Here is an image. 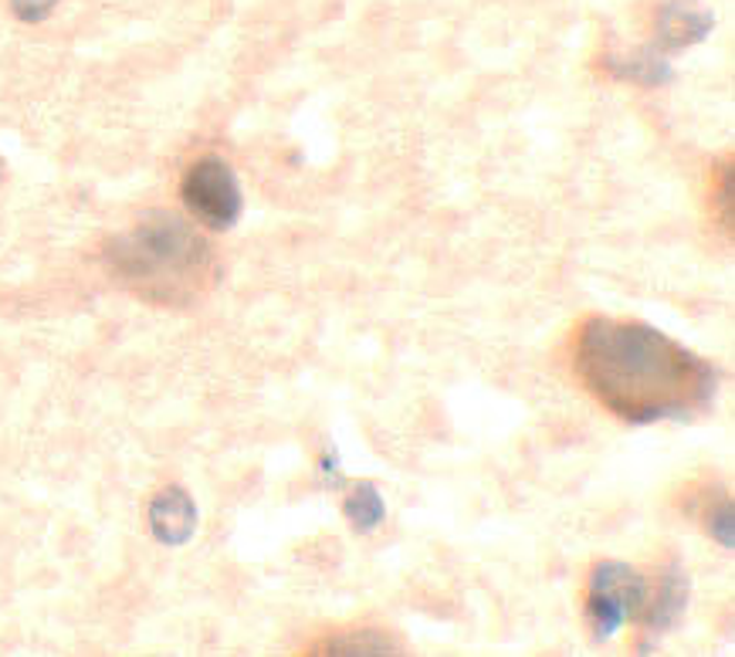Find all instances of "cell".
<instances>
[{
    "label": "cell",
    "instance_id": "cell-1",
    "mask_svg": "<svg viewBox=\"0 0 735 657\" xmlns=\"http://www.w3.org/2000/svg\"><path fill=\"white\" fill-rule=\"evenodd\" d=\"M573 367L583 387L627 424H657L705 410L715 370L698 352L634 319L593 316L576 332Z\"/></svg>",
    "mask_w": 735,
    "mask_h": 657
},
{
    "label": "cell",
    "instance_id": "cell-2",
    "mask_svg": "<svg viewBox=\"0 0 735 657\" xmlns=\"http://www.w3.org/2000/svg\"><path fill=\"white\" fill-rule=\"evenodd\" d=\"M109 268L146 298H191L204 288L211 248L173 214H153L119 234L105 251Z\"/></svg>",
    "mask_w": 735,
    "mask_h": 657
},
{
    "label": "cell",
    "instance_id": "cell-3",
    "mask_svg": "<svg viewBox=\"0 0 735 657\" xmlns=\"http://www.w3.org/2000/svg\"><path fill=\"white\" fill-rule=\"evenodd\" d=\"M647 596H651V586L637 569L624 563H600L590 576V600H586L593 637L596 640L614 637L624 620L644 610Z\"/></svg>",
    "mask_w": 735,
    "mask_h": 657
},
{
    "label": "cell",
    "instance_id": "cell-4",
    "mask_svg": "<svg viewBox=\"0 0 735 657\" xmlns=\"http://www.w3.org/2000/svg\"><path fill=\"white\" fill-rule=\"evenodd\" d=\"M183 204L211 230H231L244 211V197L227 160L201 156L183 176Z\"/></svg>",
    "mask_w": 735,
    "mask_h": 657
},
{
    "label": "cell",
    "instance_id": "cell-5",
    "mask_svg": "<svg viewBox=\"0 0 735 657\" xmlns=\"http://www.w3.org/2000/svg\"><path fill=\"white\" fill-rule=\"evenodd\" d=\"M150 532H153V540L163 543V546L191 543V535L197 532V505H194V499L183 489H176V485L156 492L153 502H150Z\"/></svg>",
    "mask_w": 735,
    "mask_h": 657
},
{
    "label": "cell",
    "instance_id": "cell-6",
    "mask_svg": "<svg viewBox=\"0 0 735 657\" xmlns=\"http://www.w3.org/2000/svg\"><path fill=\"white\" fill-rule=\"evenodd\" d=\"M712 11L698 8L695 0H671L657 14V44L664 51H682L712 34Z\"/></svg>",
    "mask_w": 735,
    "mask_h": 657
},
{
    "label": "cell",
    "instance_id": "cell-7",
    "mask_svg": "<svg viewBox=\"0 0 735 657\" xmlns=\"http://www.w3.org/2000/svg\"><path fill=\"white\" fill-rule=\"evenodd\" d=\"M651 600V596H647ZM685 600H688V579L682 569H667L661 576V586H657V596L651 600V610H647V627L654 630H667L675 624L685 610Z\"/></svg>",
    "mask_w": 735,
    "mask_h": 657
},
{
    "label": "cell",
    "instance_id": "cell-8",
    "mask_svg": "<svg viewBox=\"0 0 735 657\" xmlns=\"http://www.w3.org/2000/svg\"><path fill=\"white\" fill-rule=\"evenodd\" d=\"M610 72L621 75V79H631V82H641V85H664L671 79L667 54H661V51L627 54L624 62H610Z\"/></svg>",
    "mask_w": 735,
    "mask_h": 657
},
{
    "label": "cell",
    "instance_id": "cell-9",
    "mask_svg": "<svg viewBox=\"0 0 735 657\" xmlns=\"http://www.w3.org/2000/svg\"><path fill=\"white\" fill-rule=\"evenodd\" d=\"M387 515V505H384V495L377 492V485L363 482L353 489V495L346 499V519L356 532H374Z\"/></svg>",
    "mask_w": 735,
    "mask_h": 657
},
{
    "label": "cell",
    "instance_id": "cell-10",
    "mask_svg": "<svg viewBox=\"0 0 735 657\" xmlns=\"http://www.w3.org/2000/svg\"><path fill=\"white\" fill-rule=\"evenodd\" d=\"M323 654H397L394 640H387L384 634H374V630H359V634H343V637H333L323 644Z\"/></svg>",
    "mask_w": 735,
    "mask_h": 657
},
{
    "label": "cell",
    "instance_id": "cell-11",
    "mask_svg": "<svg viewBox=\"0 0 735 657\" xmlns=\"http://www.w3.org/2000/svg\"><path fill=\"white\" fill-rule=\"evenodd\" d=\"M705 525L708 532L715 535L718 546H735V519H732V502L728 499H718L708 512H705Z\"/></svg>",
    "mask_w": 735,
    "mask_h": 657
},
{
    "label": "cell",
    "instance_id": "cell-12",
    "mask_svg": "<svg viewBox=\"0 0 735 657\" xmlns=\"http://www.w3.org/2000/svg\"><path fill=\"white\" fill-rule=\"evenodd\" d=\"M11 8L24 24H41L58 8V0H11Z\"/></svg>",
    "mask_w": 735,
    "mask_h": 657
},
{
    "label": "cell",
    "instance_id": "cell-13",
    "mask_svg": "<svg viewBox=\"0 0 735 657\" xmlns=\"http://www.w3.org/2000/svg\"><path fill=\"white\" fill-rule=\"evenodd\" d=\"M715 194H718V204H722L718 214H722V220L728 224V220H732V170H728V166L722 170V181H718V191H715Z\"/></svg>",
    "mask_w": 735,
    "mask_h": 657
},
{
    "label": "cell",
    "instance_id": "cell-14",
    "mask_svg": "<svg viewBox=\"0 0 735 657\" xmlns=\"http://www.w3.org/2000/svg\"><path fill=\"white\" fill-rule=\"evenodd\" d=\"M0 181H4V160H0Z\"/></svg>",
    "mask_w": 735,
    "mask_h": 657
}]
</instances>
